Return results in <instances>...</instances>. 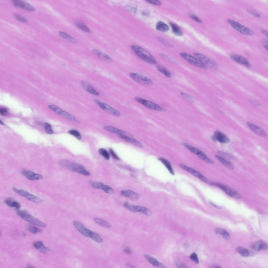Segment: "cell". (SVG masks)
I'll use <instances>...</instances> for the list:
<instances>
[{
    "mask_svg": "<svg viewBox=\"0 0 268 268\" xmlns=\"http://www.w3.org/2000/svg\"><path fill=\"white\" fill-rule=\"evenodd\" d=\"M131 48L135 54L142 60L152 64L157 63L154 58L144 49L135 45H132Z\"/></svg>",
    "mask_w": 268,
    "mask_h": 268,
    "instance_id": "1",
    "label": "cell"
},
{
    "mask_svg": "<svg viewBox=\"0 0 268 268\" xmlns=\"http://www.w3.org/2000/svg\"><path fill=\"white\" fill-rule=\"evenodd\" d=\"M59 164L63 167L82 175L86 176L90 175V172L81 165L66 160L62 161Z\"/></svg>",
    "mask_w": 268,
    "mask_h": 268,
    "instance_id": "2",
    "label": "cell"
},
{
    "mask_svg": "<svg viewBox=\"0 0 268 268\" xmlns=\"http://www.w3.org/2000/svg\"><path fill=\"white\" fill-rule=\"evenodd\" d=\"M17 214L22 219L35 226L41 227H44L45 224L35 218L26 211L19 210L17 212Z\"/></svg>",
    "mask_w": 268,
    "mask_h": 268,
    "instance_id": "3",
    "label": "cell"
},
{
    "mask_svg": "<svg viewBox=\"0 0 268 268\" xmlns=\"http://www.w3.org/2000/svg\"><path fill=\"white\" fill-rule=\"evenodd\" d=\"M180 55L183 58L192 65L203 69H206L208 68L198 58L190 54L183 52L180 53Z\"/></svg>",
    "mask_w": 268,
    "mask_h": 268,
    "instance_id": "4",
    "label": "cell"
},
{
    "mask_svg": "<svg viewBox=\"0 0 268 268\" xmlns=\"http://www.w3.org/2000/svg\"><path fill=\"white\" fill-rule=\"evenodd\" d=\"M228 23L236 30L241 33L246 35H251L254 33L249 28L232 20L228 19Z\"/></svg>",
    "mask_w": 268,
    "mask_h": 268,
    "instance_id": "5",
    "label": "cell"
},
{
    "mask_svg": "<svg viewBox=\"0 0 268 268\" xmlns=\"http://www.w3.org/2000/svg\"><path fill=\"white\" fill-rule=\"evenodd\" d=\"M182 144L186 148L197 155L202 160L209 163H214L213 161L201 150L187 143L183 142Z\"/></svg>",
    "mask_w": 268,
    "mask_h": 268,
    "instance_id": "6",
    "label": "cell"
},
{
    "mask_svg": "<svg viewBox=\"0 0 268 268\" xmlns=\"http://www.w3.org/2000/svg\"><path fill=\"white\" fill-rule=\"evenodd\" d=\"M12 189L17 193L32 202L36 203H40L43 201L42 199L39 197L25 190L18 189L15 187H13Z\"/></svg>",
    "mask_w": 268,
    "mask_h": 268,
    "instance_id": "7",
    "label": "cell"
},
{
    "mask_svg": "<svg viewBox=\"0 0 268 268\" xmlns=\"http://www.w3.org/2000/svg\"><path fill=\"white\" fill-rule=\"evenodd\" d=\"M129 75L132 79L139 83L147 85H151L153 84L152 80L144 75L132 72H130Z\"/></svg>",
    "mask_w": 268,
    "mask_h": 268,
    "instance_id": "8",
    "label": "cell"
},
{
    "mask_svg": "<svg viewBox=\"0 0 268 268\" xmlns=\"http://www.w3.org/2000/svg\"><path fill=\"white\" fill-rule=\"evenodd\" d=\"M135 99L137 102L148 109L158 111L163 110L161 106L152 101L138 97H135Z\"/></svg>",
    "mask_w": 268,
    "mask_h": 268,
    "instance_id": "9",
    "label": "cell"
},
{
    "mask_svg": "<svg viewBox=\"0 0 268 268\" xmlns=\"http://www.w3.org/2000/svg\"><path fill=\"white\" fill-rule=\"evenodd\" d=\"M50 109L57 114L69 120L77 122V120L72 115L54 105H49Z\"/></svg>",
    "mask_w": 268,
    "mask_h": 268,
    "instance_id": "10",
    "label": "cell"
},
{
    "mask_svg": "<svg viewBox=\"0 0 268 268\" xmlns=\"http://www.w3.org/2000/svg\"><path fill=\"white\" fill-rule=\"evenodd\" d=\"M209 183L219 187L231 197L239 199L241 198V196L237 192L226 186L218 183L210 182Z\"/></svg>",
    "mask_w": 268,
    "mask_h": 268,
    "instance_id": "11",
    "label": "cell"
},
{
    "mask_svg": "<svg viewBox=\"0 0 268 268\" xmlns=\"http://www.w3.org/2000/svg\"><path fill=\"white\" fill-rule=\"evenodd\" d=\"M195 56L207 68L209 67L215 69L217 68V65L215 62L211 59L200 53H194Z\"/></svg>",
    "mask_w": 268,
    "mask_h": 268,
    "instance_id": "12",
    "label": "cell"
},
{
    "mask_svg": "<svg viewBox=\"0 0 268 268\" xmlns=\"http://www.w3.org/2000/svg\"><path fill=\"white\" fill-rule=\"evenodd\" d=\"M179 165L182 169L203 181L206 183L209 182L208 180L198 171L181 163L179 164Z\"/></svg>",
    "mask_w": 268,
    "mask_h": 268,
    "instance_id": "13",
    "label": "cell"
},
{
    "mask_svg": "<svg viewBox=\"0 0 268 268\" xmlns=\"http://www.w3.org/2000/svg\"><path fill=\"white\" fill-rule=\"evenodd\" d=\"M89 182L93 187L102 189L107 193L111 194L114 192V189L108 185L104 184L101 182L90 181Z\"/></svg>",
    "mask_w": 268,
    "mask_h": 268,
    "instance_id": "14",
    "label": "cell"
},
{
    "mask_svg": "<svg viewBox=\"0 0 268 268\" xmlns=\"http://www.w3.org/2000/svg\"><path fill=\"white\" fill-rule=\"evenodd\" d=\"M73 225L84 236L90 237L93 231L86 227L79 222L74 221Z\"/></svg>",
    "mask_w": 268,
    "mask_h": 268,
    "instance_id": "15",
    "label": "cell"
},
{
    "mask_svg": "<svg viewBox=\"0 0 268 268\" xmlns=\"http://www.w3.org/2000/svg\"><path fill=\"white\" fill-rule=\"evenodd\" d=\"M128 209L133 212H139L147 215H149L151 213V211L147 208L139 206H135L130 204L128 206Z\"/></svg>",
    "mask_w": 268,
    "mask_h": 268,
    "instance_id": "16",
    "label": "cell"
},
{
    "mask_svg": "<svg viewBox=\"0 0 268 268\" xmlns=\"http://www.w3.org/2000/svg\"><path fill=\"white\" fill-rule=\"evenodd\" d=\"M21 173L23 175L31 180H40L43 178V177L41 175L32 171L23 170L22 171Z\"/></svg>",
    "mask_w": 268,
    "mask_h": 268,
    "instance_id": "17",
    "label": "cell"
},
{
    "mask_svg": "<svg viewBox=\"0 0 268 268\" xmlns=\"http://www.w3.org/2000/svg\"><path fill=\"white\" fill-rule=\"evenodd\" d=\"M99 107L111 115L117 117L120 116V115L119 111L105 103H102Z\"/></svg>",
    "mask_w": 268,
    "mask_h": 268,
    "instance_id": "18",
    "label": "cell"
},
{
    "mask_svg": "<svg viewBox=\"0 0 268 268\" xmlns=\"http://www.w3.org/2000/svg\"><path fill=\"white\" fill-rule=\"evenodd\" d=\"M13 4L17 7L21 8L26 10L33 11L35 8L29 3L24 1L19 0H15L13 1Z\"/></svg>",
    "mask_w": 268,
    "mask_h": 268,
    "instance_id": "19",
    "label": "cell"
},
{
    "mask_svg": "<svg viewBox=\"0 0 268 268\" xmlns=\"http://www.w3.org/2000/svg\"><path fill=\"white\" fill-rule=\"evenodd\" d=\"M247 124L249 128L256 134L263 137L267 136V132L260 127L250 122H247Z\"/></svg>",
    "mask_w": 268,
    "mask_h": 268,
    "instance_id": "20",
    "label": "cell"
},
{
    "mask_svg": "<svg viewBox=\"0 0 268 268\" xmlns=\"http://www.w3.org/2000/svg\"><path fill=\"white\" fill-rule=\"evenodd\" d=\"M231 58L236 62L243 65L248 68L250 67V64L245 58L241 56L235 54H232L230 56Z\"/></svg>",
    "mask_w": 268,
    "mask_h": 268,
    "instance_id": "21",
    "label": "cell"
},
{
    "mask_svg": "<svg viewBox=\"0 0 268 268\" xmlns=\"http://www.w3.org/2000/svg\"><path fill=\"white\" fill-rule=\"evenodd\" d=\"M213 136L216 141H217L221 143H226L230 141L228 137L219 131H215Z\"/></svg>",
    "mask_w": 268,
    "mask_h": 268,
    "instance_id": "22",
    "label": "cell"
},
{
    "mask_svg": "<svg viewBox=\"0 0 268 268\" xmlns=\"http://www.w3.org/2000/svg\"><path fill=\"white\" fill-rule=\"evenodd\" d=\"M120 193L123 196L134 200H137L139 198V195L137 193L131 190H122Z\"/></svg>",
    "mask_w": 268,
    "mask_h": 268,
    "instance_id": "23",
    "label": "cell"
},
{
    "mask_svg": "<svg viewBox=\"0 0 268 268\" xmlns=\"http://www.w3.org/2000/svg\"><path fill=\"white\" fill-rule=\"evenodd\" d=\"M252 248L254 250L259 251L261 250H266L268 246L267 243L261 240L251 245Z\"/></svg>",
    "mask_w": 268,
    "mask_h": 268,
    "instance_id": "24",
    "label": "cell"
},
{
    "mask_svg": "<svg viewBox=\"0 0 268 268\" xmlns=\"http://www.w3.org/2000/svg\"><path fill=\"white\" fill-rule=\"evenodd\" d=\"M81 84L82 87L90 93L96 96L99 94V93L88 83L85 81H82Z\"/></svg>",
    "mask_w": 268,
    "mask_h": 268,
    "instance_id": "25",
    "label": "cell"
},
{
    "mask_svg": "<svg viewBox=\"0 0 268 268\" xmlns=\"http://www.w3.org/2000/svg\"><path fill=\"white\" fill-rule=\"evenodd\" d=\"M119 137L127 142L131 143L137 147L142 148L143 146L141 143L136 139L128 136L122 135H119Z\"/></svg>",
    "mask_w": 268,
    "mask_h": 268,
    "instance_id": "26",
    "label": "cell"
},
{
    "mask_svg": "<svg viewBox=\"0 0 268 268\" xmlns=\"http://www.w3.org/2000/svg\"><path fill=\"white\" fill-rule=\"evenodd\" d=\"M105 130L112 133L127 136L129 134L124 131L120 130L116 127L110 126H105L103 127Z\"/></svg>",
    "mask_w": 268,
    "mask_h": 268,
    "instance_id": "27",
    "label": "cell"
},
{
    "mask_svg": "<svg viewBox=\"0 0 268 268\" xmlns=\"http://www.w3.org/2000/svg\"><path fill=\"white\" fill-rule=\"evenodd\" d=\"M33 245L35 248L43 253H48L51 251L49 248L45 247L42 242L40 241L35 242L33 243Z\"/></svg>",
    "mask_w": 268,
    "mask_h": 268,
    "instance_id": "28",
    "label": "cell"
},
{
    "mask_svg": "<svg viewBox=\"0 0 268 268\" xmlns=\"http://www.w3.org/2000/svg\"><path fill=\"white\" fill-rule=\"evenodd\" d=\"M4 203L11 207H14L19 209L20 207V205L18 202L10 198L6 199L4 200Z\"/></svg>",
    "mask_w": 268,
    "mask_h": 268,
    "instance_id": "29",
    "label": "cell"
},
{
    "mask_svg": "<svg viewBox=\"0 0 268 268\" xmlns=\"http://www.w3.org/2000/svg\"><path fill=\"white\" fill-rule=\"evenodd\" d=\"M93 52L95 54L102 60L108 62H111L112 61V59L109 56L98 50L94 49Z\"/></svg>",
    "mask_w": 268,
    "mask_h": 268,
    "instance_id": "30",
    "label": "cell"
},
{
    "mask_svg": "<svg viewBox=\"0 0 268 268\" xmlns=\"http://www.w3.org/2000/svg\"><path fill=\"white\" fill-rule=\"evenodd\" d=\"M144 257L153 266L158 267H164L163 265L154 258L148 255H145Z\"/></svg>",
    "mask_w": 268,
    "mask_h": 268,
    "instance_id": "31",
    "label": "cell"
},
{
    "mask_svg": "<svg viewBox=\"0 0 268 268\" xmlns=\"http://www.w3.org/2000/svg\"><path fill=\"white\" fill-rule=\"evenodd\" d=\"M172 33L175 35L179 36L183 35V32L181 29L176 24L171 22H170Z\"/></svg>",
    "mask_w": 268,
    "mask_h": 268,
    "instance_id": "32",
    "label": "cell"
},
{
    "mask_svg": "<svg viewBox=\"0 0 268 268\" xmlns=\"http://www.w3.org/2000/svg\"><path fill=\"white\" fill-rule=\"evenodd\" d=\"M158 159L165 166L171 174L172 175L175 174L174 170L169 161L163 158H160Z\"/></svg>",
    "mask_w": 268,
    "mask_h": 268,
    "instance_id": "33",
    "label": "cell"
},
{
    "mask_svg": "<svg viewBox=\"0 0 268 268\" xmlns=\"http://www.w3.org/2000/svg\"><path fill=\"white\" fill-rule=\"evenodd\" d=\"M156 28L157 30L163 32L167 31L169 30L168 26L161 21H159L157 23Z\"/></svg>",
    "mask_w": 268,
    "mask_h": 268,
    "instance_id": "34",
    "label": "cell"
},
{
    "mask_svg": "<svg viewBox=\"0 0 268 268\" xmlns=\"http://www.w3.org/2000/svg\"><path fill=\"white\" fill-rule=\"evenodd\" d=\"M59 34L62 37L70 42L75 43L77 42L76 39L64 32L60 31Z\"/></svg>",
    "mask_w": 268,
    "mask_h": 268,
    "instance_id": "35",
    "label": "cell"
},
{
    "mask_svg": "<svg viewBox=\"0 0 268 268\" xmlns=\"http://www.w3.org/2000/svg\"><path fill=\"white\" fill-rule=\"evenodd\" d=\"M215 232L222 235L224 238L227 240L230 239V236L229 233L225 229L221 228H217L215 229Z\"/></svg>",
    "mask_w": 268,
    "mask_h": 268,
    "instance_id": "36",
    "label": "cell"
},
{
    "mask_svg": "<svg viewBox=\"0 0 268 268\" xmlns=\"http://www.w3.org/2000/svg\"><path fill=\"white\" fill-rule=\"evenodd\" d=\"M94 220L100 226L105 228H110L111 226L110 224L107 221L98 218H94Z\"/></svg>",
    "mask_w": 268,
    "mask_h": 268,
    "instance_id": "37",
    "label": "cell"
},
{
    "mask_svg": "<svg viewBox=\"0 0 268 268\" xmlns=\"http://www.w3.org/2000/svg\"><path fill=\"white\" fill-rule=\"evenodd\" d=\"M215 157L220 162L226 167L231 169H233V166L230 162L219 155H215Z\"/></svg>",
    "mask_w": 268,
    "mask_h": 268,
    "instance_id": "38",
    "label": "cell"
},
{
    "mask_svg": "<svg viewBox=\"0 0 268 268\" xmlns=\"http://www.w3.org/2000/svg\"><path fill=\"white\" fill-rule=\"evenodd\" d=\"M76 26L81 30L87 32H89L90 30L89 28L81 21L78 20L75 22Z\"/></svg>",
    "mask_w": 268,
    "mask_h": 268,
    "instance_id": "39",
    "label": "cell"
},
{
    "mask_svg": "<svg viewBox=\"0 0 268 268\" xmlns=\"http://www.w3.org/2000/svg\"><path fill=\"white\" fill-rule=\"evenodd\" d=\"M157 69L159 71L167 77L170 78L171 77V73L166 69L159 66H157Z\"/></svg>",
    "mask_w": 268,
    "mask_h": 268,
    "instance_id": "40",
    "label": "cell"
},
{
    "mask_svg": "<svg viewBox=\"0 0 268 268\" xmlns=\"http://www.w3.org/2000/svg\"><path fill=\"white\" fill-rule=\"evenodd\" d=\"M237 251L242 256L244 257H247L249 255L248 251L243 247H238L237 249Z\"/></svg>",
    "mask_w": 268,
    "mask_h": 268,
    "instance_id": "41",
    "label": "cell"
},
{
    "mask_svg": "<svg viewBox=\"0 0 268 268\" xmlns=\"http://www.w3.org/2000/svg\"><path fill=\"white\" fill-rule=\"evenodd\" d=\"M90 238L94 241L98 243L102 242L103 241L102 238L98 234L93 232Z\"/></svg>",
    "mask_w": 268,
    "mask_h": 268,
    "instance_id": "42",
    "label": "cell"
},
{
    "mask_svg": "<svg viewBox=\"0 0 268 268\" xmlns=\"http://www.w3.org/2000/svg\"><path fill=\"white\" fill-rule=\"evenodd\" d=\"M43 126L46 133L49 134H52L53 133L52 126L50 124L47 123H44L43 124Z\"/></svg>",
    "mask_w": 268,
    "mask_h": 268,
    "instance_id": "43",
    "label": "cell"
},
{
    "mask_svg": "<svg viewBox=\"0 0 268 268\" xmlns=\"http://www.w3.org/2000/svg\"><path fill=\"white\" fill-rule=\"evenodd\" d=\"M98 152L99 153L106 159L108 160L109 159V154L106 150L103 148H101L99 150Z\"/></svg>",
    "mask_w": 268,
    "mask_h": 268,
    "instance_id": "44",
    "label": "cell"
},
{
    "mask_svg": "<svg viewBox=\"0 0 268 268\" xmlns=\"http://www.w3.org/2000/svg\"><path fill=\"white\" fill-rule=\"evenodd\" d=\"M68 133L70 135L74 136L79 140L81 139V137L79 132L77 130L71 129L68 131Z\"/></svg>",
    "mask_w": 268,
    "mask_h": 268,
    "instance_id": "45",
    "label": "cell"
},
{
    "mask_svg": "<svg viewBox=\"0 0 268 268\" xmlns=\"http://www.w3.org/2000/svg\"><path fill=\"white\" fill-rule=\"evenodd\" d=\"M27 229L30 232L34 234L40 232L42 231L41 229L33 226H29Z\"/></svg>",
    "mask_w": 268,
    "mask_h": 268,
    "instance_id": "46",
    "label": "cell"
},
{
    "mask_svg": "<svg viewBox=\"0 0 268 268\" xmlns=\"http://www.w3.org/2000/svg\"><path fill=\"white\" fill-rule=\"evenodd\" d=\"M157 39L159 42L166 46L171 47L173 46L171 44L163 38L158 37L157 38Z\"/></svg>",
    "mask_w": 268,
    "mask_h": 268,
    "instance_id": "47",
    "label": "cell"
},
{
    "mask_svg": "<svg viewBox=\"0 0 268 268\" xmlns=\"http://www.w3.org/2000/svg\"><path fill=\"white\" fill-rule=\"evenodd\" d=\"M181 95L185 99L192 102L194 101V99L193 97L188 94L183 92L180 93Z\"/></svg>",
    "mask_w": 268,
    "mask_h": 268,
    "instance_id": "48",
    "label": "cell"
},
{
    "mask_svg": "<svg viewBox=\"0 0 268 268\" xmlns=\"http://www.w3.org/2000/svg\"><path fill=\"white\" fill-rule=\"evenodd\" d=\"M190 257L191 260L194 263L197 264L199 263V260L197 255L195 253H192L190 255Z\"/></svg>",
    "mask_w": 268,
    "mask_h": 268,
    "instance_id": "49",
    "label": "cell"
},
{
    "mask_svg": "<svg viewBox=\"0 0 268 268\" xmlns=\"http://www.w3.org/2000/svg\"><path fill=\"white\" fill-rule=\"evenodd\" d=\"M14 17L18 20L21 22L26 23L27 22V20L25 18L17 14H14Z\"/></svg>",
    "mask_w": 268,
    "mask_h": 268,
    "instance_id": "50",
    "label": "cell"
},
{
    "mask_svg": "<svg viewBox=\"0 0 268 268\" xmlns=\"http://www.w3.org/2000/svg\"><path fill=\"white\" fill-rule=\"evenodd\" d=\"M189 15L190 17L195 21L199 23L202 22L201 19L194 14L190 13Z\"/></svg>",
    "mask_w": 268,
    "mask_h": 268,
    "instance_id": "51",
    "label": "cell"
},
{
    "mask_svg": "<svg viewBox=\"0 0 268 268\" xmlns=\"http://www.w3.org/2000/svg\"><path fill=\"white\" fill-rule=\"evenodd\" d=\"M109 150L110 154L114 158L117 160H119L120 159V158L115 153L112 149L111 148H109Z\"/></svg>",
    "mask_w": 268,
    "mask_h": 268,
    "instance_id": "52",
    "label": "cell"
},
{
    "mask_svg": "<svg viewBox=\"0 0 268 268\" xmlns=\"http://www.w3.org/2000/svg\"><path fill=\"white\" fill-rule=\"evenodd\" d=\"M148 2L157 5H160L161 4V3L158 0H148L146 1Z\"/></svg>",
    "mask_w": 268,
    "mask_h": 268,
    "instance_id": "53",
    "label": "cell"
},
{
    "mask_svg": "<svg viewBox=\"0 0 268 268\" xmlns=\"http://www.w3.org/2000/svg\"><path fill=\"white\" fill-rule=\"evenodd\" d=\"M175 264L179 268L187 267L186 265L179 261H175Z\"/></svg>",
    "mask_w": 268,
    "mask_h": 268,
    "instance_id": "54",
    "label": "cell"
},
{
    "mask_svg": "<svg viewBox=\"0 0 268 268\" xmlns=\"http://www.w3.org/2000/svg\"><path fill=\"white\" fill-rule=\"evenodd\" d=\"M248 11L249 13L256 17H259L260 16V14L255 10H249Z\"/></svg>",
    "mask_w": 268,
    "mask_h": 268,
    "instance_id": "55",
    "label": "cell"
},
{
    "mask_svg": "<svg viewBox=\"0 0 268 268\" xmlns=\"http://www.w3.org/2000/svg\"><path fill=\"white\" fill-rule=\"evenodd\" d=\"M262 44L266 50H267L268 41L266 39H264L262 41Z\"/></svg>",
    "mask_w": 268,
    "mask_h": 268,
    "instance_id": "56",
    "label": "cell"
},
{
    "mask_svg": "<svg viewBox=\"0 0 268 268\" xmlns=\"http://www.w3.org/2000/svg\"><path fill=\"white\" fill-rule=\"evenodd\" d=\"M218 152L219 153L228 158L231 159V158L232 157L231 156L226 153L220 151H218Z\"/></svg>",
    "mask_w": 268,
    "mask_h": 268,
    "instance_id": "57",
    "label": "cell"
},
{
    "mask_svg": "<svg viewBox=\"0 0 268 268\" xmlns=\"http://www.w3.org/2000/svg\"><path fill=\"white\" fill-rule=\"evenodd\" d=\"M7 111V109L6 108H0V113L1 115L2 116H4Z\"/></svg>",
    "mask_w": 268,
    "mask_h": 268,
    "instance_id": "58",
    "label": "cell"
},
{
    "mask_svg": "<svg viewBox=\"0 0 268 268\" xmlns=\"http://www.w3.org/2000/svg\"><path fill=\"white\" fill-rule=\"evenodd\" d=\"M124 252L129 254H130L132 253V251L130 249L128 248H125L124 249Z\"/></svg>",
    "mask_w": 268,
    "mask_h": 268,
    "instance_id": "59",
    "label": "cell"
},
{
    "mask_svg": "<svg viewBox=\"0 0 268 268\" xmlns=\"http://www.w3.org/2000/svg\"><path fill=\"white\" fill-rule=\"evenodd\" d=\"M94 101L95 103L99 107L102 102L99 100L97 99H94Z\"/></svg>",
    "mask_w": 268,
    "mask_h": 268,
    "instance_id": "60",
    "label": "cell"
},
{
    "mask_svg": "<svg viewBox=\"0 0 268 268\" xmlns=\"http://www.w3.org/2000/svg\"><path fill=\"white\" fill-rule=\"evenodd\" d=\"M262 33L267 37L268 36V33L266 31L264 30H263L261 31Z\"/></svg>",
    "mask_w": 268,
    "mask_h": 268,
    "instance_id": "61",
    "label": "cell"
},
{
    "mask_svg": "<svg viewBox=\"0 0 268 268\" xmlns=\"http://www.w3.org/2000/svg\"><path fill=\"white\" fill-rule=\"evenodd\" d=\"M142 14L143 15L146 16L148 15H149L148 13L145 12H142Z\"/></svg>",
    "mask_w": 268,
    "mask_h": 268,
    "instance_id": "62",
    "label": "cell"
},
{
    "mask_svg": "<svg viewBox=\"0 0 268 268\" xmlns=\"http://www.w3.org/2000/svg\"><path fill=\"white\" fill-rule=\"evenodd\" d=\"M212 266L211 267H220V266H218L214 265V266Z\"/></svg>",
    "mask_w": 268,
    "mask_h": 268,
    "instance_id": "63",
    "label": "cell"
},
{
    "mask_svg": "<svg viewBox=\"0 0 268 268\" xmlns=\"http://www.w3.org/2000/svg\"><path fill=\"white\" fill-rule=\"evenodd\" d=\"M0 124L2 125H3L4 124L3 123L1 120H0Z\"/></svg>",
    "mask_w": 268,
    "mask_h": 268,
    "instance_id": "64",
    "label": "cell"
}]
</instances>
